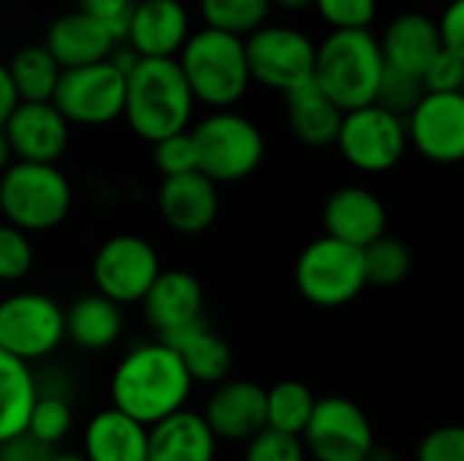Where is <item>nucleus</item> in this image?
I'll return each instance as SVG.
<instances>
[{
    "instance_id": "nucleus-1",
    "label": "nucleus",
    "mask_w": 464,
    "mask_h": 461,
    "mask_svg": "<svg viewBox=\"0 0 464 461\" xmlns=\"http://www.w3.org/2000/svg\"><path fill=\"white\" fill-rule=\"evenodd\" d=\"M193 380L179 356L163 342H147L125 353L111 375V405L144 427L185 408Z\"/></svg>"
},
{
    "instance_id": "nucleus-2",
    "label": "nucleus",
    "mask_w": 464,
    "mask_h": 461,
    "mask_svg": "<svg viewBox=\"0 0 464 461\" xmlns=\"http://www.w3.org/2000/svg\"><path fill=\"white\" fill-rule=\"evenodd\" d=\"M193 109L196 98L177 57H139L125 73L122 117L139 139L152 144L177 130H188Z\"/></svg>"
},
{
    "instance_id": "nucleus-3",
    "label": "nucleus",
    "mask_w": 464,
    "mask_h": 461,
    "mask_svg": "<svg viewBox=\"0 0 464 461\" xmlns=\"http://www.w3.org/2000/svg\"><path fill=\"white\" fill-rule=\"evenodd\" d=\"M177 62L196 103L209 109H231L253 84L245 38L207 24L196 33L190 30L188 41L177 52Z\"/></svg>"
},
{
    "instance_id": "nucleus-4",
    "label": "nucleus",
    "mask_w": 464,
    "mask_h": 461,
    "mask_svg": "<svg viewBox=\"0 0 464 461\" xmlns=\"http://www.w3.org/2000/svg\"><path fill=\"white\" fill-rule=\"evenodd\" d=\"M383 52L372 30H332L315 43L313 82L343 109H359L375 103Z\"/></svg>"
},
{
    "instance_id": "nucleus-5",
    "label": "nucleus",
    "mask_w": 464,
    "mask_h": 461,
    "mask_svg": "<svg viewBox=\"0 0 464 461\" xmlns=\"http://www.w3.org/2000/svg\"><path fill=\"white\" fill-rule=\"evenodd\" d=\"M73 206V187L57 163L11 160L0 171V217L24 234L57 228Z\"/></svg>"
},
{
    "instance_id": "nucleus-6",
    "label": "nucleus",
    "mask_w": 464,
    "mask_h": 461,
    "mask_svg": "<svg viewBox=\"0 0 464 461\" xmlns=\"http://www.w3.org/2000/svg\"><path fill=\"white\" fill-rule=\"evenodd\" d=\"M198 171L215 185L242 182L258 171L266 155V139L261 128L239 111L215 109L193 130Z\"/></svg>"
},
{
    "instance_id": "nucleus-7",
    "label": "nucleus",
    "mask_w": 464,
    "mask_h": 461,
    "mask_svg": "<svg viewBox=\"0 0 464 461\" xmlns=\"http://www.w3.org/2000/svg\"><path fill=\"white\" fill-rule=\"evenodd\" d=\"M294 280L304 302L313 307H345L367 288L362 247L340 242L329 234L313 239L296 258Z\"/></svg>"
},
{
    "instance_id": "nucleus-8",
    "label": "nucleus",
    "mask_w": 464,
    "mask_h": 461,
    "mask_svg": "<svg viewBox=\"0 0 464 461\" xmlns=\"http://www.w3.org/2000/svg\"><path fill=\"white\" fill-rule=\"evenodd\" d=\"M340 155L348 166L364 174H383L402 163L408 152L405 117L367 103L351 111H343V122L334 139Z\"/></svg>"
},
{
    "instance_id": "nucleus-9",
    "label": "nucleus",
    "mask_w": 464,
    "mask_h": 461,
    "mask_svg": "<svg viewBox=\"0 0 464 461\" xmlns=\"http://www.w3.org/2000/svg\"><path fill=\"white\" fill-rule=\"evenodd\" d=\"M125 73L106 57L98 62L63 68L52 103L71 125H109L122 117Z\"/></svg>"
},
{
    "instance_id": "nucleus-10",
    "label": "nucleus",
    "mask_w": 464,
    "mask_h": 461,
    "mask_svg": "<svg viewBox=\"0 0 464 461\" xmlns=\"http://www.w3.org/2000/svg\"><path fill=\"white\" fill-rule=\"evenodd\" d=\"M65 340L63 307L35 291H19L0 302V351L30 364L52 356Z\"/></svg>"
},
{
    "instance_id": "nucleus-11",
    "label": "nucleus",
    "mask_w": 464,
    "mask_h": 461,
    "mask_svg": "<svg viewBox=\"0 0 464 461\" xmlns=\"http://www.w3.org/2000/svg\"><path fill=\"white\" fill-rule=\"evenodd\" d=\"M245 57L253 82L277 92H288L313 79L315 43L296 27L266 22L245 35Z\"/></svg>"
},
{
    "instance_id": "nucleus-12",
    "label": "nucleus",
    "mask_w": 464,
    "mask_h": 461,
    "mask_svg": "<svg viewBox=\"0 0 464 461\" xmlns=\"http://www.w3.org/2000/svg\"><path fill=\"white\" fill-rule=\"evenodd\" d=\"M299 437L315 461H364L375 446L367 413L348 397L315 399L310 421Z\"/></svg>"
},
{
    "instance_id": "nucleus-13",
    "label": "nucleus",
    "mask_w": 464,
    "mask_h": 461,
    "mask_svg": "<svg viewBox=\"0 0 464 461\" xmlns=\"http://www.w3.org/2000/svg\"><path fill=\"white\" fill-rule=\"evenodd\" d=\"M160 274V255L139 234H114L92 255V283L95 291L125 304H139Z\"/></svg>"
},
{
    "instance_id": "nucleus-14",
    "label": "nucleus",
    "mask_w": 464,
    "mask_h": 461,
    "mask_svg": "<svg viewBox=\"0 0 464 461\" xmlns=\"http://www.w3.org/2000/svg\"><path fill=\"white\" fill-rule=\"evenodd\" d=\"M408 147L438 166H451L464 158V95L424 92L405 114Z\"/></svg>"
},
{
    "instance_id": "nucleus-15",
    "label": "nucleus",
    "mask_w": 464,
    "mask_h": 461,
    "mask_svg": "<svg viewBox=\"0 0 464 461\" xmlns=\"http://www.w3.org/2000/svg\"><path fill=\"white\" fill-rule=\"evenodd\" d=\"M3 133L14 160L57 163L68 149L71 122L52 101H19L3 122Z\"/></svg>"
},
{
    "instance_id": "nucleus-16",
    "label": "nucleus",
    "mask_w": 464,
    "mask_h": 461,
    "mask_svg": "<svg viewBox=\"0 0 464 461\" xmlns=\"http://www.w3.org/2000/svg\"><path fill=\"white\" fill-rule=\"evenodd\" d=\"M158 212L163 223L182 236L204 234L215 226L220 212L218 185L198 168L163 177L158 187Z\"/></svg>"
},
{
    "instance_id": "nucleus-17",
    "label": "nucleus",
    "mask_w": 464,
    "mask_h": 461,
    "mask_svg": "<svg viewBox=\"0 0 464 461\" xmlns=\"http://www.w3.org/2000/svg\"><path fill=\"white\" fill-rule=\"evenodd\" d=\"M204 418L218 440L245 443L266 427V389L253 380H220Z\"/></svg>"
},
{
    "instance_id": "nucleus-18",
    "label": "nucleus",
    "mask_w": 464,
    "mask_h": 461,
    "mask_svg": "<svg viewBox=\"0 0 464 461\" xmlns=\"http://www.w3.org/2000/svg\"><path fill=\"white\" fill-rule=\"evenodd\" d=\"M190 35V16L179 0H136L125 43L139 57H177Z\"/></svg>"
},
{
    "instance_id": "nucleus-19",
    "label": "nucleus",
    "mask_w": 464,
    "mask_h": 461,
    "mask_svg": "<svg viewBox=\"0 0 464 461\" xmlns=\"http://www.w3.org/2000/svg\"><path fill=\"white\" fill-rule=\"evenodd\" d=\"M141 304L147 323L163 337L204 318V285L185 269H160Z\"/></svg>"
},
{
    "instance_id": "nucleus-20",
    "label": "nucleus",
    "mask_w": 464,
    "mask_h": 461,
    "mask_svg": "<svg viewBox=\"0 0 464 461\" xmlns=\"http://www.w3.org/2000/svg\"><path fill=\"white\" fill-rule=\"evenodd\" d=\"M386 223L389 212L383 201L362 185H345L334 190L324 204L326 234L353 247H367L370 242L383 236Z\"/></svg>"
},
{
    "instance_id": "nucleus-21",
    "label": "nucleus",
    "mask_w": 464,
    "mask_h": 461,
    "mask_svg": "<svg viewBox=\"0 0 464 461\" xmlns=\"http://www.w3.org/2000/svg\"><path fill=\"white\" fill-rule=\"evenodd\" d=\"M218 437L201 413L188 408L147 427V461H215Z\"/></svg>"
},
{
    "instance_id": "nucleus-22",
    "label": "nucleus",
    "mask_w": 464,
    "mask_h": 461,
    "mask_svg": "<svg viewBox=\"0 0 464 461\" xmlns=\"http://www.w3.org/2000/svg\"><path fill=\"white\" fill-rule=\"evenodd\" d=\"M41 43L49 49L60 68H76L106 60L120 41L84 11H68L52 19Z\"/></svg>"
},
{
    "instance_id": "nucleus-23",
    "label": "nucleus",
    "mask_w": 464,
    "mask_h": 461,
    "mask_svg": "<svg viewBox=\"0 0 464 461\" xmlns=\"http://www.w3.org/2000/svg\"><path fill=\"white\" fill-rule=\"evenodd\" d=\"M378 43H381L386 65L416 73L419 79L424 68L430 65V60L443 49L435 19L419 11H405L394 16L386 24L383 38H378Z\"/></svg>"
},
{
    "instance_id": "nucleus-24",
    "label": "nucleus",
    "mask_w": 464,
    "mask_h": 461,
    "mask_svg": "<svg viewBox=\"0 0 464 461\" xmlns=\"http://www.w3.org/2000/svg\"><path fill=\"white\" fill-rule=\"evenodd\" d=\"M82 448L87 461H147V427L111 405L90 418Z\"/></svg>"
},
{
    "instance_id": "nucleus-25",
    "label": "nucleus",
    "mask_w": 464,
    "mask_h": 461,
    "mask_svg": "<svg viewBox=\"0 0 464 461\" xmlns=\"http://www.w3.org/2000/svg\"><path fill=\"white\" fill-rule=\"evenodd\" d=\"M158 340H163L179 356L193 383L218 386L231 372V348L220 334L207 329L204 318Z\"/></svg>"
},
{
    "instance_id": "nucleus-26",
    "label": "nucleus",
    "mask_w": 464,
    "mask_h": 461,
    "mask_svg": "<svg viewBox=\"0 0 464 461\" xmlns=\"http://www.w3.org/2000/svg\"><path fill=\"white\" fill-rule=\"evenodd\" d=\"M285 95V117L291 133L307 147H329L337 139L343 109L310 79Z\"/></svg>"
},
{
    "instance_id": "nucleus-27",
    "label": "nucleus",
    "mask_w": 464,
    "mask_h": 461,
    "mask_svg": "<svg viewBox=\"0 0 464 461\" xmlns=\"http://www.w3.org/2000/svg\"><path fill=\"white\" fill-rule=\"evenodd\" d=\"M63 315L65 337L90 353L111 348L122 334V307L98 291L79 296L68 310H63Z\"/></svg>"
},
{
    "instance_id": "nucleus-28",
    "label": "nucleus",
    "mask_w": 464,
    "mask_h": 461,
    "mask_svg": "<svg viewBox=\"0 0 464 461\" xmlns=\"http://www.w3.org/2000/svg\"><path fill=\"white\" fill-rule=\"evenodd\" d=\"M35 397L38 383L30 364L0 351V443L24 432Z\"/></svg>"
},
{
    "instance_id": "nucleus-29",
    "label": "nucleus",
    "mask_w": 464,
    "mask_h": 461,
    "mask_svg": "<svg viewBox=\"0 0 464 461\" xmlns=\"http://www.w3.org/2000/svg\"><path fill=\"white\" fill-rule=\"evenodd\" d=\"M19 101H52L60 79V65L44 43H27L5 62Z\"/></svg>"
},
{
    "instance_id": "nucleus-30",
    "label": "nucleus",
    "mask_w": 464,
    "mask_h": 461,
    "mask_svg": "<svg viewBox=\"0 0 464 461\" xmlns=\"http://www.w3.org/2000/svg\"><path fill=\"white\" fill-rule=\"evenodd\" d=\"M315 394L302 380H280L266 391V427L288 435H302L315 408Z\"/></svg>"
},
{
    "instance_id": "nucleus-31",
    "label": "nucleus",
    "mask_w": 464,
    "mask_h": 461,
    "mask_svg": "<svg viewBox=\"0 0 464 461\" xmlns=\"http://www.w3.org/2000/svg\"><path fill=\"white\" fill-rule=\"evenodd\" d=\"M364 280L372 288H394L400 285L413 266V255L408 245L397 236H378L367 247H362Z\"/></svg>"
},
{
    "instance_id": "nucleus-32",
    "label": "nucleus",
    "mask_w": 464,
    "mask_h": 461,
    "mask_svg": "<svg viewBox=\"0 0 464 461\" xmlns=\"http://www.w3.org/2000/svg\"><path fill=\"white\" fill-rule=\"evenodd\" d=\"M198 11L207 27L245 38L269 22L272 0H198Z\"/></svg>"
},
{
    "instance_id": "nucleus-33",
    "label": "nucleus",
    "mask_w": 464,
    "mask_h": 461,
    "mask_svg": "<svg viewBox=\"0 0 464 461\" xmlns=\"http://www.w3.org/2000/svg\"><path fill=\"white\" fill-rule=\"evenodd\" d=\"M71 424H73V410H71L68 399H63L57 394H41L38 391V397L30 408L24 432L33 440L54 448L57 443H63L68 437Z\"/></svg>"
},
{
    "instance_id": "nucleus-34",
    "label": "nucleus",
    "mask_w": 464,
    "mask_h": 461,
    "mask_svg": "<svg viewBox=\"0 0 464 461\" xmlns=\"http://www.w3.org/2000/svg\"><path fill=\"white\" fill-rule=\"evenodd\" d=\"M424 95V84L416 73H408V71H400V68H392V65H383V73H381V84H378V95H375V103L405 117L416 103L419 98Z\"/></svg>"
},
{
    "instance_id": "nucleus-35",
    "label": "nucleus",
    "mask_w": 464,
    "mask_h": 461,
    "mask_svg": "<svg viewBox=\"0 0 464 461\" xmlns=\"http://www.w3.org/2000/svg\"><path fill=\"white\" fill-rule=\"evenodd\" d=\"M35 264V253L30 236L0 220V283H19L30 274Z\"/></svg>"
},
{
    "instance_id": "nucleus-36",
    "label": "nucleus",
    "mask_w": 464,
    "mask_h": 461,
    "mask_svg": "<svg viewBox=\"0 0 464 461\" xmlns=\"http://www.w3.org/2000/svg\"><path fill=\"white\" fill-rule=\"evenodd\" d=\"M245 443V461H307V451L299 435L264 427Z\"/></svg>"
},
{
    "instance_id": "nucleus-37",
    "label": "nucleus",
    "mask_w": 464,
    "mask_h": 461,
    "mask_svg": "<svg viewBox=\"0 0 464 461\" xmlns=\"http://www.w3.org/2000/svg\"><path fill=\"white\" fill-rule=\"evenodd\" d=\"M152 166L163 177L196 171L198 158H196V144H193L190 130H177L171 136H163V139L152 141Z\"/></svg>"
},
{
    "instance_id": "nucleus-38",
    "label": "nucleus",
    "mask_w": 464,
    "mask_h": 461,
    "mask_svg": "<svg viewBox=\"0 0 464 461\" xmlns=\"http://www.w3.org/2000/svg\"><path fill=\"white\" fill-rule=\"evenodd\" d=\"M313 5L332 30H367L378 16V0H315Z\"/></svg>"
},
{
    "instance_id": "nucleus-39",
    "label": "nucleus",
    "mask_w": 464,
    "mask_h": 461,
    "mask_svg": "<svg viewBox=\"0 0 464 461\" xmlns=\"http://www.w3.org/2000/svg\"><path fill=\"white\" fill-rule=\"evenodd\" d=\"M424 92H462L464 87V54L440 49L421 73Z\"/></svg>"
},
{
    "instance_id": "nucleus-40",
    "label": "nucleus",
    "mask_w": 464,
    "mask_h": 461,
    "mask_svg": "<svg viewBox=\"0 0 464 461\" xmlns=\"http://www.w3.org/2000/svg\"><path fill=\"white\" fill-rule=\"evenodd\" d=\"M416 461H464V429L451 427H438L432 429L416 451Z\"/></svg>"
},
{
    "instance_id": "nucleus-41",
    "label": "nucleus",
    "mask_w": 464,
    "mask_h": 461,
    "mask_svg": "<svg viewBox=\"0 0 464 461\" xmlns=\"http://www.w3.org/2000/svg\"><path fill=\"white\" fill-rule=\"evenodd\" d=\"M136 0H79V11L101 22L117 41L125 38Z\"/></svg>"
},
{
    "instance_id": "nucleus-42",
    "label": "nucleus",
    "mask_w": 464,
    "mask_h": 461,
    "mask_svg": "<svg viewBox=\"0 0 464 461\" xmlns=\"http://www.w3.org/2000/svg\"><path fill=\"white\" fill-rule=\"evenodd\" d=\"M435 24H438L440 46L464 54V0H451Z\"/></svg>"
},
{
    "instance_id": "nucleus-43",
    "label": "nucleus",
    "mask_w": 464,
    "mask_h": 461,
    "mask_svg": "<svg viewBox=\"0 0 464 461\" xmlns=\"http://www.w3.org/2000/svg\"><path fill=\"white\" fill-rule=\"evenodd\" d=\"M49 454H52V448L33 440L27 432L0 443V461H46Z\"/></svg>"
},
{
    "instance_id": "nucleus-44",
    "label": "nucleus",
    "mask_w": 464,
    "mask_h": 461,
    "mask_svg": "<svg viewBox=\"0 0 464 461\" xmlns=\"http://www.w3.org/2000/svg\"><path fill=\"white\" fill-rule=\"evenodd\" d=\"M16 103H19V95H16V87H14V82H11L8 65L0 62V125L8 120V114L14 111Z\"/></svg>"
},
{
    "instance_id": "nucleus-45",
    "label": "nucleus",
    "mask_w": 464,
    "mask_h": 461,
    "mask_svg": "<svg viewBox=\"0 0 464 461\" xmlns=\"http://www.w3.org/2000/svg\"><path fill=\"white\" fill-rule=\"evenodd\" d=\"M315 0H272V5L283 8V11H307L313 8Z\"/></svg>"
},
{
    "instance_id": "nucleus-46",
    "label": "nucleus",
    "mask_w": 464,
    "mask_h": 461,
    "mask_svg": "<svg viewBox=\"0 0 464 461\" xmlns=\"http://www.w3.org/2000/svg\"><path fill=\"white\" fill-rule=\"evenodd\" d=\"M11 149H8V141H5V133H3V125H0V171L11 163Z\"/></svg>"
},
{
    "instance_id": "nucleus-47",
    "label": "nucleus",
    "mask_w": 464,
    "mask_h": 461,
    "mask_svg": "<svg viewBox=\"0 0 464 461\" xmlns=\"http://www.w3.org/2000/svg\"><path fill=\"white\" fill-rule=\"evenodd\" d=\"M364 461H397L394 459V454L392 451H386V448H378V446H372V451L367 454V459Z\"/></svg>"
},
{
    "instance_id": "nucleus-48",
    "label": "nucleus",
    "mask_w": 464,
    "mask_h": 461,
    "mask_svg": "<svg viewBox=\"0 0 464 461\" xmlns=\"http://www.w3.org/2000/svg\"><path fill=\"white\" fill-rule=\"evenodd\" d=\"M46 461H87L82 454H49Z\"/></svg>"
},
{
    "instance_id": "nucleus-49",
    "label": "nucleus",
    "mask_w": 464,
    "mask_h": 461,
    "mask_svg": "<svg viewBox=\"0 0 464 461\" xmlns=\"http://www.w3.org/2000/svg\"><path fill=\"white\" fill-rule=\"evenodd\" d=\"M0 220H3V217H0Z\"/></svg>"
}]
</instances>
